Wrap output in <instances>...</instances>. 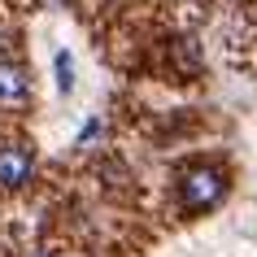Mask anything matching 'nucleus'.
Masks as SVG:
<instances>
[{
    "mask_svg": "<svg viewBox=\"0 0 257 257\" xmlns=\"http://www.w3.org/2000/svg\"><path fill=\"white\" fill-rule=\"evenodd\" d=\"M227 196V175L209 162H196L188 166L183 175H179V205L188 209V214H205V209H214L218 201Z\"/></svg>",
    "mask_w": 257,
    "mask_h": 257,
    "instance_id": "nucleus-1",
    "label": "nucleus"
},
{
    "mask_svg": "<svg viewBox=\"0 0 257 257\" xmlns=\"http://www.w3.org/2000/svg\"><path fill=\"white\" fill-rule=\"evenodd\" d=\"M35 175V153L27 144H0V188H22Z\"/></svg>",
    "mask_w": 257,
    "mask_h": 257,
    "instance_id": "nucleus-2",
    "label": "nucleus"
},
{
    "mask_svg": "<svg viewBox=\"0 0 257 257\" xmlns=\"http://www.w3.org/2000/svg\"><path fill=\"white\" fill-rule=\"evenodd\" d=\"M31 100V79L18 61H0V109H22Z\"/></svg>",
    "mask_w": 257,
    "mask_h": 257,
    "instance_id": "nucleus-3",
    "label": "nucleus"
},
{
    "mask_svg": "<svg viewBox=\"0 0 257 257\" xmlns=\"http://www.w3.org/2000/svg\"><path fill=\"white\" fill-rule=\"evenodd\" d=\"M57 87L61 92L74 87V61H70V53H57Z\"/></svg>",
    "mask_w": 257,
    "mask_h": 257,
    "instance_id": "nucleus-4",
    "label": "nucleus"
},
{
    "mask_svg": "<svg viewBox=\"0 0 257 257\" xmlns=\"http://www.w3.org/2000/svg\"><path fill=\"white\" fill-rule=\"evenodd\" d=\"M35 257H48V253H35Z\"/></svg>",
    "mask_w": 257,
    "mask_h": 257,
    "instance_id": "nucleus-5",
    "label": "nucleus"
}]
</instances>
